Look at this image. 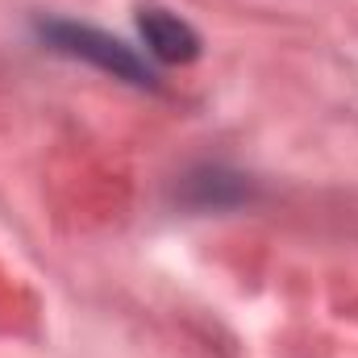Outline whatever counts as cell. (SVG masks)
Returning <instances> with one entry per match:
<instances>
[{
    "label": "cell",
    "mask_w": 358,
    "mask_h": 358,
    "mask_svg": "<svg viewBox=\"0 0 358 358\" xmlns=\"http://www.w3.org/2000/svg\"><path fill=\"white\" fill-rule=\"evenodd\" d=\"M34 29H38L42 46H50L55 55L84 59L96 71H104L113 80H125L134 88H155L159 84L155 71H150V63L134 46H125L121 38H113L104 29H92V25H80V21H67V17H42Z\"/></svg>",
    "instance_id": "6da1fadb"
},
{
    "label": "cell",
    "mask_w": 358,
    "mask_h": 358,
    "mask_svg": "<svg viewBox=\"0 0 358 358\" xmlns=\"http://www.w3.org/2000/svg\"><path fill=\"white\" fill-rule=\"evenodd\" d=\"M138 34L159 63H192L200 55V34L183 17L159 8V4L138 8Z\"/></svg>",
    "instance_id": "7a4b0ae2"
},
{
    "label": "cell",
    "mask_w": 358,
    "mask_h": 358,
    "mask_svg": "<svg viewBox=\"0 0 358 358\" xmlns=\"http://www.w3.org/2000/svg\"><path fill=\"white\" fill-rule=\"evenodd\" d=\"M179 200L196 213H221L250 200V179L229 167H196L179 183Z\"/></svg>",
    "instance_id": "3957f363"
}]
</instances>
